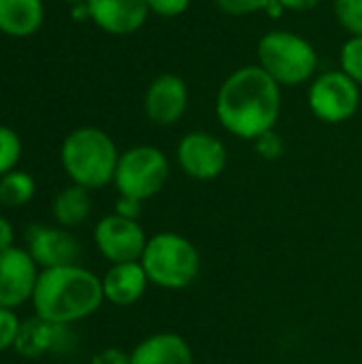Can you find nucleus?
Wrapping results in <instances>:
<instances>
[{
  "label": "nucleus",
  "instance_id": "1",
  "mask_svg": "<svg viewBox=\"0 0 362 364\" xmlns=\"http://www.w3.org/2000/svg\"><path fill=\"white\" fill-rule=\"evenodd\" d=\"M282 111V85L260 66H241L218 90V122L235 136L256 141L275 128Z\"/></svg>",
  "mask_w": 362,
  "mask_h": 364
},
{
  "label": "nucleus",
  "instance_id": "2",
  "mask_svg": "<svg viewBox=\"0 0 362 364\" xmlns=\"http://www.w3.org/2000/svg\"><path fill=\"white\" fill-rule=\"evenodd\" d=\"M102 301V279L79 264L43 269L32 294L34 314L64 326L90 318L98 311Z\"/></svg>",
  "mask_w": 362,
  "mask_h": 364
},
{
  "label": "nucleus",
  "instance_id": "3",
  "mask_svg": "<svg viewBox=\"0 0 362 364\" xmlns=\"http://www.w3.org/2000/svg\"><path fill=\"white\" fill-rule=\"evenodd\" d=\"M60 160L75 186L98 190L115 179L119 154L105 130L85 126L73 130L64 139Z\"/></svg>",
  "mask_w": 362,
  "mask_h": 364
},
{
  "label": "nucleus",
  "instance_id": "4",
  "mask_svg": "<svg viewBox=\"0 0 362 364\" xmlns=\"http://www.w3.org/2000/svg\"><path fill=\"white\" fill-rule=\"evenodd\" d=\"M258 66L280 85H301L318 68L314 45L288 30H271L258 41Z\"/></svg>",
  "mask_w": 362,
  "mask_h": 364
},
{
  "label": "nucleus",
  "instance_id": "5",
  "mask_svg": "<svg viewBox=\"0 0 362 364\" xmlns=\"http://www.w3.org/2000/svg\"><path fill=\"white\" fill-rule=\"evenodd\" d=\"M141 264L149 282L169 290L190 286L201 271L196 247L188 239L173 232L151 237L141 256Z\"/></svg>",
  "mask_w": 362,
  "mask_h": 364
},
{
  "label": "nucleus",
  "instance_id": "6",
  "mask_svg": "<svg viewBox=\"0 0 362 364\" xmlns=\"http://www.w3.org/2000/svg\"><path fill=\"white\" fill-rule=\"evenodd\" d=\"M169 179L166 156L151 145H139L119 156L115 171V186L119 196L147 200L158 194Z\"/></svg>",
  "mask_w": 362,
  "mask_h": 364
},
{
  "label": "nucleus",
  "instance_id": "7",
  "mask_svg": "<svg viewBox=\"0 0 362 364\" xmlns=\"http://www.w3.org/2000/svg\"><path fill=\"white\" fill-rule=\"evenodd\" d=\"M312 113L326 124H341L354 117L361 107V85L344 70H329L314 79L307 92Z\"/></svg>",
  "mask_w": 362,
  "mask_h": 364
},
{
  "label": "nucleus",
  "instance_id": "8",
  "mask_svg": "<svg viewBox=\"0 0 362 364\" xmlns=\"http://www.w3.org/2000/svg\"><path fill=\"white\" fill-rule=\"evenodd\" d=\"M94 241L98 252L113 264L139 262L147 245L139 222L117 213L107 215L96 224Z\"/></svg>",
  "mask_w": 362,
  "mask_h": 364
},
{
  "label": "nucleus",
  "instance_id": "9",
  "mask_svg": "<svg viewBox=\"0 0 362 364\" xmlns=\"http://www.w3.org/2000/svg\"><path fill=\"white\" fill-rule=\"evenodd\" d=\"M226 147L209 132H190L177 145V162L186 175L198 181L215 179L226 168Z\"/></svg>",
  "mask_w": 362,
  "mask_h": 364
},
{
  "label": "nucleus",
  "instance_id": "10",
  "mask_svg": "<svg viewBox=\"0 0 362 364\" xmlns=\"http://www.w3.org/2000/svg\"><path fill=\"white\" fill-rule=\"evenodd\" d=\"M36 262L23 247L0 252V307L15 309L32 301L38 271Z\"/></svg>",
  "mask_w": 362,
  "mask_h": 364
},
{
  "label": "nucleus",
  "instance_id": "11",
  "mask_svg": "<svg viewBox=\"0 0 362 364\" xmlns=\"http://www.w3.org/2000/svg\"><path fill=\"white\" fill-rule=\"evenodd\" d=\"M28 254L41 269L77 264L81 256L79 241L64 228L34 224L26 230Z\"/></svg>",
  "mask_w": 362,
  "mask_h": 364
},
{
  "label": "nucleus",
  "instance_id": "12",
  "mask_svg": "<svg viewBox=\"0 0 362 364\" xmlns=\"http://www.w3.org/2000/svg\"><path fill=\"white\" fill-rule=\"evenodd\" d=\"M188 85L179 75L164 73L156 77L145 92V115L158 126H171L179 122L188 109Z\"/></svg>",
  "mask_w": 362,
  "mask_h": 364
},
{
  "label": "nucleus",
  "instance_id": "13",
  "mask_svg": "<svg viewBox=\"0 0 362 364\" xmlns=\"http://www.w3.org/2000/svg\"><path fill=\"white\" fill-rule=\"evenodd\" d=\"M90 19L113 36H128L143 28L149 15L145 0H85Z\"/></svg>",
  "mask_w": 362,
  "mask_h": 364
},
{
  "label": "nucleus",
  "instance_id": "14",
  "mask_svg": "<svg viewBox=\"0 0 362 364\" xmlns=\"http://www.w3.org/2000/svg\"><path fill=\"white\" fill-rule=\"evenodd\" d=\"M73 346V335L68 326L47 322L38 316H34L28 322H21L15 352L26 358H41L47 354H62Z\"/></svg>",
  "mask_w": 362,
  "mask_h": 364
},
{
  "label": "nucleus",
  "instance_id": "15",
  "mask_svg": "<svg viewBox=\"0 0 362 364\" xmlns=\"http://www.w3.org/2000/svg\"><path fill=\"white\" fill-rule=\"evenodd\" d=\"M147 282L149 279H147V273L141 262L113 264L102 279L105 301L119 305V307L132 305L143 296Z\"/></svg>",
  "mask_w": 362,
  "mask_h": 364
},
{
  "label": "nucleus",
  "instance_id": "16",
  "mask_svg": "<svg viewBox=\"0 0 362 364\" xmlns=\"http://www.w3.org/2000/svg\"><path fill=\"white\" fill-rule=\"evenodd\" d=\"M130 364H192V350L179 335L160 333L132 350Z\"/></svg>",
  "mask_w": 362,
  "mask_h": 364
},
{
  "label": "nucleus",
  "instance_id": "17",
  "mask_svg": "<svg viewBox=\"0 0 362 364\" xmlns=\"http://www.w3.org/2000/svg\"><path fill=\"white\" fill-rule=\"evenodd\" d=\"M43 0H0V32L6 36H32L43 26Z\"/></svg>",
  "mask_w": 362,
  "mask_h": 364
},
{
  "label": "nucleus",
  "instance_id": "18",
  "mask_svg": "<svg viewBox=\"0 0 362 364\" xmlns=\"http://www.w3.org/2000/svg\"><path fill=\"white\" fill-rule=\"evenodd\" d=\"M92 211V200L85 188L68 186L53 198V218L62 228H75L87 220Z\"/></svg>",
  "mask_w": 362,
  "mask_h": 364
},
{
  "label": "nucleus",
  "instance_id": "19",
  "mask_svg": "<svg viewBox=\"0 0 362 364\" xmlns=\"http://www.w3.org/2000/svg\"><path fill=\"white\" fill-rule=\"evenodd\" d=\"M36 192V183L30 173L11 171L0 177V205L2 207H21L32 200Z\"/></svg>",
  "mask_w": 362,
  "mask_h": 364
},
{
  "label": "nucleus",
  "instance_id": "20",
  "mask_svg": "<svg viewBox=\"0 0 362 364\" xmlns=\"http://www.w3.org/2000/svg\"><path fill=\"white\" fill-rule=\"evenodd\" d=\"M21 158V141L15 130L0 124V177L15 171Z\"/></svg>",
  "mask_w": 362,
  "mask_h": 364
},
{
  "label": "nucleus",
  "instance_id": "21",
  "mask_svg": "<svg viewBox=\"0 0 362 364\" xmlns=\"http://www.w3.org/2000/svg\"><path fill=\"white\" fill-rule=\"evenodd\" d=\"M339 62H341V70L352 81L362 85V36H352L350 41L344 43Z\"/></svg>",
  "mask_w": 362,
  "mask_h": 364
},
{
  "label": "nucleus",
  "instance_id": "22",
  "mask_svg": "<svg viewBox=\"0 0 362 364\" xmlns=\"http://www.w3.org/2000/svg\"><path fill=\"white\" fill-rule=\"evenodd\" d=\"M333 11L352 36H362V0H335Z\"/></svg>",
  "mask_w": 362,
  "mask_h": 364
},
{
  "label": "nucleus",
  "instance_id": "23",
  "mask_svg": "<svg viewBox=\"0 0 362 364\" xmlns=\"http://www.w3.org/2000/svg\"><path fill=\"white\" fill-rule=\"evenodd\" d=\"M19 328H21V322L15 316V311L6 309V307H0V352H6V350L15 348Z\"/></svg>",
  "mask_w": 362,
  "mask_h": 364
},
{
  "label": "nucleus",
  "instance_id": "24",
  "mask_svg": "<svg viewBox=\"0 0 362 364\" xmlns=\"http://www.w3.org/2000/svg\"><path fill=\"white\" fill-rule=\"evenodd\" d=\"M254 143H256L258 156H262L265 160H277V158L284 156V149H286L284 139L275 130H269V132L260 134Z\"/></svg>",
  "mask_w": 362,
  "mask_h": 364
},
{
  "label": "nucleus",
  "instance_id": "25",
  "mask_svg": "<svg viewBox=\"0 0 362 364\" xmlns=\"http://www.w3.org/2000/svg\"><path fill=\"white\" fill-rule=\"evenodd\" d=\"M271 0H215V4L233 17H243V15H252L258 11H265L267 4Z\"/></svg>",
  "mask_w": 362,
  "mask_h": 364
},
{
  "label": "nucleus",
  "instance_id": "26",
  "mask_svg": "<svg viewBox=\"0 0 362 364\" xmlns=\"http://www.w3.org/2000/svg\"><path fill=\"white\" fill-rule=\"evenodd\" d=\"M149 6V13H156L160 17H177L188 11L192 0H145Z\"/></svg>",
  "mask_w": 362,
  "mask_h": 364
},
{
  "label": "nucleus",
  "instance_id": "27",
  "mask_svg": "<svg viewBox=\"0 0 362 364\" xmlns=\"http://www.w3.org/2000/svg\"><path fill=\"white\" fill-rule=\"evenodd\" d=\"M92 364H130V354L119 348H107L92 358Z\"/></svg>",
  "mask_w": 362,
  "mask_h": 364
},
{
  "label": "nucleus",
  "instance_id": "28",
  "mask_svg": "<svg viewBox=\"0 0 362 364\" xmlns=\"http://www.w3.org/2000/svg\"><path fill=\"white\" fill-rule=\"evenodd\" d=\"M115 213L124 215V218H130V220H137L141 215V200L128 198V196H119V200L115 205Z\"/></svg>",
  "mask_w": 362,
  "mask_h": 364
},
{
  "label": "nucleus",
  "instance_id": "29",
  "mask_svg": "<svg viewBox=\"0 0 362 364\" xmlns=\"http://www.w3.org/2000/svg\"><path fill=\"white\" fill-rule=\"evenodd\" d=\"M13 239H15V230H13V224L0 215V252L13 247Z\"/></svg>",
  "mask_w": 362,
  "mask_h": 364
},
{
  "label": "nucleus",
  "instance_id": "30",
  "mask_svg": "<svg viewBox=\"0 0 362 364\" xmlns=\"http://www.w3.org/2000/svg\"><path fill=\"white\" fill-rule=\"evenodd\" d=\"M286 11H309L314 9L320 0H277Z\"/></svg>",
  "mask_w": 362,
  "mask_h": 364
},
{
  "label": "nucleus",
  "instance_id": "31",
  "mask_svg": "<svg viewBox=\"0 0 362 364\" xmlns=\"http://www.w3.org/2000/svg\"><path fill=\"white\" fill-rule=\"evenodd\" d=\"M265 11H267V13H269L271 17H280V15H282V13L286 11V9H284V6H282V4H280L277 0H271V2L267 4V9H265Z\"/></svg>",
  "mask_w": 362,
  "mask_h": 364
},
{
  "label": "nucleus",
  "instance_id": "32",
  "mask_svg": "<svg viewBox=\"0 0 362 364\" xmlns=\"http://www.w3.org/2000/svg\"><path fill=\"white\" fill-rule=\"evenodd\" d=\"M62 2H68V4L75 6V4H81V2H85V0H62Z\"/></svg>",
  "mask_w": 362,
  "mask_h": 364
}]
</instances>
